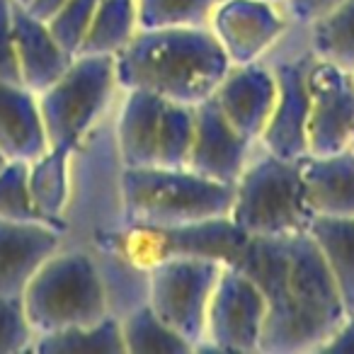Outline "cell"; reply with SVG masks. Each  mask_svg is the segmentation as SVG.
Here are the masks:
<instances>
[{
  "label": "cell",
  "instance_id": "1",
  "mask_svg": "<svg viewBox=\"0 0 354 354\" xmlns=\"http://www.w3.org/2000/svg\"><path fill=\"white\" fill-rule=\"evenodd\" d=\"M236 270L265 296L262 354L320 352L344 323L342 296L308 231L250 236Z\"/></svg>",
  "mask_w": 354,
  "mask_h": 354
},
{
  "label": "cell",
  "instance_id": "2",
  "mask_svg": "<svg viewBox=\"0 0 354 354\" xmlns=\"http://www.w3.org/2000/svg\"><path fill=\"white\" fill-rule=\"evenodd\" d=\"M228 68L231 61L209 27L138 30L114 56L119 90H146L192 107L214 97Z\"/></svg>",
  "mask_w": 354,
  "mask_h": 354
},
{
  "label": "cell",
  "instance_id": "3",
  "mask_svg": "<svg viewBox=\"0 0 354 354\" xmlns=\"http://www.w3.org/2000/svg\"><path fill=\"white\" fill-rule=\"evenodd\" d=\"M233 185L216 183L189 167H122V226H183L228 216Z\"/></svg>",
  "mask_w": 354,
  "mask_h": 354
},
{
  "label": "cell",
  "instance_id": "4",
  "mask_svg": "<svg viewBox=\"0 0 354 354\" xmlns=\"http://www.w3.org/2000/svg\"><path fill=\"white\" fill-rule=\"evenodd\" d=\"M27 318L37 335L90 325L109 315V299L95 252L61 245L22 291Z\"/></svg>",
  "mask_w": 354,
  "mask_h": 354
},
{
  "label": "cell",
  "instance_id": "5",
  "mask_svg": "<svg viewBox=\"0 0 354 354\" xmlns=\"http://www.w3.org/2000/svg\"><path fill=\"white\" fill-rule=\"evenodd\" d=\"M233 185L231 221L248 236L306 231L313 218L301 180V158H281L257 143Z\"/></svg>",
  "mask_w": 354,
  "mask_h": 354
},
{
  "label": "cell",
  "instance_id": "6",
  "mask_svg": "<svg viewBox=\"0 0 354 354\" xmlns=\"http://www.w3.org/2000/svg\"><path fill=\"white\" fill-rule=\"evenodd\" d=\"M248 236L231 216L183 226H119L97 241V248L112 250L124 262L151 270L172 257L212 260L223 267H236L245 250Z\"/></svg>",
  "mask_w": 354,
  "mask_h": 354
},
{
  "label": "cell",
  "instance_id": "7",
  "mask_svg": "<svg viewBox=\"0 0 354 354\" xmlns=\"http://www.w3.org/2000/svg\"><path fill=\"white\" fill-rule=\"evenodd\" d=\"M117 90L114 56H73L61 78L37 95L49 146L78 148L102 122Z\"/></svg>",
  "mask_w": 354,
  "mask_h": 354
},
{
  "label": "cell",
  "instance_id": "8",
  "mask_svg": "<svg viewBox=\"0 0 354 354\" xmlns=\"http://www.w3.org/2000/svg\"><path fill=\"white\" fill-rule=\"evenodd\" d=\"M265 61L274 71L277 102L260 146L281 158L308 156V71L315 56L306 39V25H291Z\"/></svg>",
  "mask_w": 354,
  "mask_h": 354
},
{
  "label": "cell",
  "instance_id": "9",
  "mask_svg": "<svg viewBox=\"0 0 354 354\" xmlns=\"http://www.w3.org/2000/svg\"><path fill=\"white\" fill-rule=\"evenodd\" d=\"M223 265L194 257H172L148 270L146 304L165 320L177 335H183L194 352L204 344V323L212 291Z\"/></svg>",
  "mask_w": 354,
  "mask_h": 354
},
{
  "label": "cell",
  "instance_id": "10",
  "mask_svg": "<svg viewBox=\"0 0 354 354\" xmlns=\"http://www.w3.org/2000/svg\"><path fill=\"white\" fill-rule=\"evenodd\" d=\"M265 296L236 267H223L212 291L199 352H260Z\"/></svg>",
  "mask_w": 354,
  "mask_h": 354
},
{
  "label": "cell",
  "instance_id": "11",
  "mask_svg": "<svg viewBox=\"0 0 354 354\" xmlns=\"http://www.w3.org/2000/svg\"><path fill=\"white\" fill-rule=\"evenodd\" d=\"M289 27L284 8L270 0H221L209 20L231 66L262 61Z\"/></svg>",
  "mask_w": 354,
  "mask_h": 354
},
{
  "label": "cell",
  "instance_id": "12",
  "mask_svg": "<svg viewBox=\"0 0 354 354\" xmlns=\"http://www.w3.org/2000/svg\"><path fill=\"white\" fill-rule=\"evenodd\" d=\"M308 153L330 156L354 143V73L325 61L308 71Z\"/></svg>",
  "mask_w": 354,
  "mask_h": 354
},
{
  "label": "cell",
  "instance_id": "13",
  "mask_svg": "<svg viewBox=\"0 0 354 354\" xmlns=\"http://www.w3.org/2000/svg\"><path fill=\"white\" fill-rule=\"evenodd\" d=\"M194 141L187 167L216 183L236 185L257 143L231 127L214 97L194 104Z\"/></svg>",
  "mask_w": 354,
  "mask_h": 354
},
{
  "label": "cell",
  "instance_id": "14",
  "mask_svg": "<svg viewBox=\"0 0 354 354\" xmlns=\"http://www.w3.org/2000/svg\"><path fill=\"white\" fill-rule=\"evenodd\" d=\"M223 117L241 136L260 143L277 102V78L265 59L231 66L214 93Z\"/></svg>",
  "mask_w": 354,
  "mask_h": 354
},
{
  "label": "cell",
  "instance_id": "15",
  "mask_svg": "<svg viewBox=\"0 0 354 354\" xmlns=\"http://www.w3.org/2000/svg\"><path fill=\"white\" fill-rule=\"evenodd\" d=\"M64 243V226L49 221L0 218V294L22 296L37 270Z\"/></svg>",
  "mask_w": 354,
  "mask_h": 354
},
{
  "label": "cell",
  "instance_id": "16",
  "mask_svg": "<svg viewBox=\"0 0 354 354\" xmlns=\"http://www.w3.org/2000/svg\"><path fill=\"white\" fill-rule=\"evenodd\" d=\"M10 15L20 80L32 93L39 95L56 78H61V73L71 66L73 56L54 39L49 25L32 15L25 6H17L10 0Z\"/></svg>",
  "mask_w": 354,
  "mask_h": 354
},
{
  "label": "cell",
  "instance_id": "17",
  "mask_svg": "<svg viewBox=\"0 0 354 354\" xmlns=\"http://www.w3.org/2000/svg\"><path fill=\"white\" fill-rule=\"evenodd\" d=\"M114 119V151L122 167L158 165V136L167 100L146 90H122Z\"/></svg>",
  "mask_w": 354,
  "mask_h": 354
},
{
  "label": "cell",
  "instance_id": "18",
  "mask_svg": "<svg viewBox=\"0 0 354 354\" xmlns=\"http://www.w3.org/2000/svg\"><path fill=\"white\" fill-rule=\"evenodd\" d=\"M49 148L39 100L22 83H0V153L32 162Z\"/></svg>",
  "mask_w": 354,
  "mask_h": 354
},
{
  "label": "cell",
  "instance_id": "19",
  "mask_svg": "<svg viewBox=\"0 0 354 354\" xmlns=\"http://www.w3.org/2000/svg\"><path fill=\"white\" fill-rule=\"evenodd\" d=\"M306 202L313 216H354V153L301 158Z\"/></svg>",
  "mask_w": 354,
  "mask_h": 354
},
{
  "label": "cell",
  "instance_id": "20",
  "mask_svg": "<svg viewBox=\"0 0 354 354\" xmlns=\"http://www.w3.org/2000/svg\"><path fill=\"white\" fill-rule=\"evenodd\" d=\"M78 148L49 146L39 158L27 162L32 202L44 221L66 228L71 194H73V156Z\"/></svg>",
  "mask_w": 354,
  "mask_h": 354
},
{
  "label": "cell",
  "instance_id": "21",
  "mask_svg": "<svg viewBox=\"0 0 354 354\" xmlns=\"http://www.w3.org/2000/svg\"><path fill=\"white\" fill-rule=\"evenodd\" d=\"M306 231L337 284L347 315H354V216H313Z\"/></svg>",
  "mask_w": 354,
  "mask_h": 354
},
{
  "label": "cell",
  "instance_id": "22",
  "mask_svg": "<svg viewBox=\"0 0 354 354\" xmlns=\"http://www.w3.org/2000/svg\"><path fill=\"white\" fill-rule=\"evenodd\" d=\"M32 352L39 354H127L117 315H104L90 325L51 330L35 337Z\"/></svg>",
  "mask_w": 354,
  "mask_h": 354
},
{
  "label": "cell",
  "instance_id": "23",
  "mask_svg": "<svg viewBox=\"0 0 354 354\" xmlns=\"http://www.w3.org/2000/svg\"><path fill=\"white\" fill-rule=\"evenodd\" d=\"M306 39L318 61L354 73V0L306 25Z\"/></svg>",
  "mask_w": 354,
  "mask_h": 354
},
{
  "label": "cell",
  "instance_id": "24",
  "mask_svg": "<svg viewBox=\"0 0 354 354\" xmlns=\"http://www.w3.org/2000/svg\"><path fill=\"white\" fill-rule=\"evenodd\" d=\"M138 32L136 0H97L78 54L117 56Z\"/></svg>",
  "mask_w": 354,
  "mask_h": 354
},
{
  "label": "cell",
  "instance_id": "25",
  "mask_svg": "<svg viewBox=\"0 0 354 354\" xmlns=\"http://www.w3.org/2000/svg\"><path fill=\"white\" fill-rule=\"evenodd\" d=\"M122 337L127 354H185L194 352L192 344L177 335L165 320L158 318L151 306L143 304L133 306L124 315H119Z\"/></svg>",
  "mask_w": 354,
  "mask_h": 354
},
{
  "label": "cell",
  "instance_id": "26",
  "mask_svg": "<svg viewBox=\"0 0 354 354\" xmlns=\"http://www.w3.org/2000/svg\"><path fill=\"white\" fill-rule=\"evenodd\" d=\"M221 0H136L138 30L209 27Z\"/></svg>",
  "mask_w": 354,
  "mask_h": 354
},
{
  "label": "cell",
  "instance_id": "27",
  "mask_svg": "<svg viewBox=\"0 0 354 354\" xmlns=\"http://www.w3.org/2000/svg\"><path fill=\"white\" fill-rule=\"evenodd\" d=\"M194 107L192 104L165 102L158 136V165L187 167L194 141Z\"/></svg>",
  "mask_w": 354,
  "mask_h": 354
},
{
  "label": "cell",
  "instance_id": "28",
  "mask_svg": "<svg viewBox=\"0 0 354 354\" xmlns=\"http://www.w3.org/2000/svg\"><path fill=\"white\" fill-rule=\"evenodd\" d=\"M0 218L8 221H44L32 202L27 162L8 160L0 167Z\"/></svg>",
  "mask_w": 354,
  "mask_h": 354
},
{
  "label": "cell",
  "instance_id": "29",
  "mask_svg": "<svg viewBox=\"0 0 354 354\" xmlns=\"http://www.w3.org/2000/svg\"><path fill=\"white\" fill-rule=\"evenodd\" d=\"M97 0H68L54 15L46 20L54 39L68 51L71 56H78L83 39L88 35V27L93 22Z\"/></svg>",
  "mask_w": 354,
  "mask_h": 354
},
{
  "label": "cell",
  "instance_id": "30",
  "mask_svg": "<svg viewBox=\"0 0 354 354\" xmlns=\"http://www.w3.org/2000/svg\"><path fill=\"white\" fill-rule=\"evenodd\" d=\"M35 337L37 333L27 318L22 296L0 294V354L32 352Z\"/></svg>",
  "mask_w": 354,
  "mask_h": 354
},
{
  "label": "cell",
  "instance_id": "31",
  "mask_svg": "<svg viewBox=\"0 0 354 354\" xmlns=\"http://www.w3.org/2000/svg\"><path fill=\"white\" fill-rule=\"evenodd\" d=\"M0 83H22L12 37L10 0H0Z\"/></svg>",
  "mask_w": 354,
  "mask_h": 354
},
{
  "label": "cell",
  "instance_id": "32",
  "mask_svg": "<svg viewBox=\"0 0 354 354\" xmlns=\"http://www.w3.org/2000/svg\"><path fill=\"white\" fill-rule=\"evenodd\" d=\"M339 3H344V0H284L281 8H284L291 25H310L318 17L335 10Z\"/></svg>",
  "mask_w": 354,
  "mask_h": 354
},
{
  "label": "cell",
  "instance_id": "33",
  "mask_svg": "<svg viewBox=\"0 0 354 354\" xmlns=\"http://www.w3.org/2000/svg\"><path fill=\"white\" fill-rule=\"evenodd\" d=\"M320 352H354V315H347L335 335L320 347Z\"/></svg>",
  "mask_w": 354,
  "mask_h": 354
},
{
  "label": "cell",
  "instance_id": "34",
  "mask_svg": "<svg viewBox=\"0 0 354 354\" xmlns=\"http://www.w3.org/2000/svg\"><path fill=\"white\" fill-rule=\"evenodd\" d=\"M66 3H68V0H30V6H25V8L35 17H39V20L46 22L61 6H66Z\"/></svg>",
  "mask_w": 354,
  "mask_h": 354
},
{
  "label": "cell",
  "instance_id": "35",
  "mask_svg": "<svg viewBox=\"0 0 354 354\" xmlns=\"http://www.w3.org/2000/svg\"><path fill=\"white\" fill-rule=\"evenodd\" d=\"M12 3H17V6H30V0H12Z\"/></svg>",
  "mask_w": 354,
  "mask_h": 354
},
{
  "label": "cell",
  "instance_id": "36",
  "mask_svg": "<svg viewBox=\"0 0 354 354\" xmlns=\"http://www.w3.org/2000/svg\"><path fill=\"white\" fill-rule=\"evenodd\" d=\"M6 162H8V160H6V156H3V153H0V167L6 165Z\"/></svg>",
  "mask_w": 354,
  "mask_h": 354
},
{
  "label": "cell",
  "instance_id": "37",
  "mask_svg": "<svg viewBox=\"0 0 354 354\" xmlns=\"http://www.w3.org/2000/svg\"><path fill=\"white\" fill-rule=\"evenodd\" d=\"M270 3H277V6H281V3H284V0H270Z\"/></svg>",
  "mask_w": 354,
  "mask_h": 354
},
{
  "label": "cell",
  "instance_id": "38",
  "mask_svg": "<svg viewBox=\"0 0 354 354\" xmlns=\"http://www.w3.org/2000/svg\"><path fill=\"white\" fill-rule=\"evenodd\" d=\"M349 151H352V153H354V143H352V146H349Z\"/></svg>",
  "mask_w": 354,
  "mask_h": 354
}]
</instances>
